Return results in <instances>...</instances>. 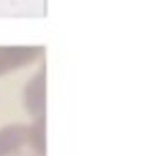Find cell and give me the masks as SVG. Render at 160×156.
Returning <instances> with one entry per match:
<instances>
[{
  "instance_id": "obj_1",
  "label": "cell",
  "mask_w": 160,
  "mask_h": 156,
  "mask_svg": "<svg viewBox=\"0 0 160 156\" xmlns=\"http://www.w3.org/2000/svg\"><path fill=\"white\" fill-rule=\"evenodd\" d=\"M0 156H46V127L33 121L2 125Z\"/></svg>"
},
{
  "instance_id": "obj_2",
  "label": "cell",
  "mask_w": 160,
  "mask_h": 156,
  "mask_svg": "<svg viewBox=\"0 0 160 156\" xmlns=\"http://www.w3.org/2000/svg\"><path fill=\"white\" fill-rule=\"evenodd\" d=\"M22 103H24V110L31 117V121L44 125V121H46V68L44 66H40V70L33 73L29 77V81L24 84Z\"/></svg>"
},
{
  "instance_id": "obj_3",
  "label": "cell",
  "mask_w": 160,
  "mask_h": 156,
  "mask_svg": "<svg viewBox=\"0 0 160 156\" xmlns=\"http://www.w3.org/2000/svg\"><path fill=\"white\" fill-rule=\"evenodd\" d=\"M44 55V46H0V77L11 75L16 70H22L27 66H33Z\"/></svg>"
}]
</instances>
